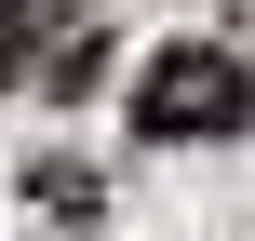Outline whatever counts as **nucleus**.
I'll use <instances>...</instances> for the list:
<instances>
[{"instance_id": "nucleus-1", "label": "nucleus", "mask_w": 255, "mask_h": 241, "mask_svg": "<svg viewBox=\"0 0 255 241\" xmlns=\"http://www.w3.org/2000/svg\"><path fill=\"white\" fill-rule=\"evenodd\" d=\"M242 121H255V67H242V54H215V40H175V54H148V80H134V134H148V148L242 134Z\"/></svg>"}, {"instance_id": "nucleus-2", "label": "nucleus", "mask_w": 255, "mask_h": 241, "mask_svg": "<svg viewBox=\"0 0 255 241\" xmlns=\"http://www.w3.org/2000/svg\"><path fill=\"white\" fill-rule=\"evenodd\" d=\"M54 40H81V0H0V94L54 67Z\"/></svg>"}, {"instance_id": "nucleus-3", "label": "nucleus", "mask_w": 255, "mask_h": 241, "mask_svg": "<svg viewBox=\"0 0 255 241\" xmlns=\"http://www.w3.org/2000/svg\"><path fill=\"white\" fill-rule=\"evenodd\" d=\"M94 80H108V27H81V40H54V67H40L27 94H67V107H81Z\"/></svg>"}]
</instances>
